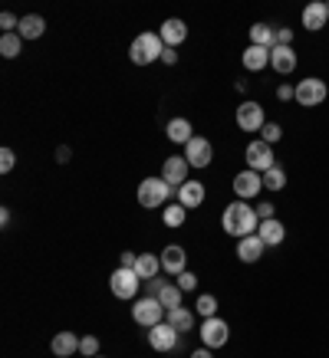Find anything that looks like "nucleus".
Listing matches in <instances>:
<instances>
[{
    "label": "nucleus",
    "mask_w": 329,
    "mask_h": 358,
    "mask_svg": "<svg viewBox=\"0 0 329 358\" xmlns=\"http://www.w3.org/2000/svg\"><path fill=\"white\" fill-rule=\"evenodd\" d=\"M220 227H224V234H230V237L244 240V237H251V234H257L260 220H257V210H253L247 201H234V204H227V210H224Z\"/></svg>",
    "instance_id": "f257e3e1"
},
{
    "label": "nucleus",
    "mask_w": 329,
    "mask_h": 358,
    "mask_svg": "<svg viewBox=\"0 0 329 358\" xmlns=\"http://www.w3.org/2000/svg\"><path fill=\"white\" fill-rule=\"evenodd\" d=\"M162 53H164V43L158 33H139L129 46V59L135 66H152V63H162Z\"/></svg>",
    "instance_id": "f03ea898"
},
{
    "label": "nucleus",
    "mask_w": 329,
    "mask_h": 358,
    "mask_svg": "<svg viewBox=\"0 0 329 358\" xmlns=\"http://www.w3.org/2000/svg\"><path fill=\"white\" fill-rule=\"evenodd\" d=\"M244 162H247V168L251 171H257V174H263V171H270L276 164V155H274V145H267V141H251L247 145V152H244Z\"/></svg>",
    "instance_id": "7ed1b4c3"
},
{
    "label": "nucleus",
    "mask_w": 329,
    "mask_h": 358,
    "mask_svg": "<svg viewBox=\"0 0 329 358\" xmlns=\"http://www.w3.org/2000/svg\"><path fill=\"white\" fill-rule=\"evenodd\" d=\"M172 197V187L164 185V178H145L139 185V204L142 207H164V201Z\"/></svg>",
    "instance_id": "20e7f679"
},
{
    "label": "nucleus",
    "mask_w": 329,
    "mask_h": 358,
    "mask_svg": "<svg viewBox=\"0 0 329 358\" xmlns=\"http://www.w3.org/2000/svg\"><path fill=\"white\" fill-rule=\"evenodd\" d=\"M139 286H142L139 273H135V270H125V266H119V270L109 276V289H112V296H115V299H135Z\"/></svg>",
    "instance_id": "39448f33"
},
{
    "label": "nucleus",
    "mask_w": 329,
    "mask_h": 358,
    "mask_svg": "<svg viewBox=\"0 0 329 358\" xmlns=\"http://www.w3.org/2000/svg\"><path fill=\"white\" fill-rule=\"evenodd\" d=\"M326 96H329V86L323 83V79H316V76L296 83V102H300V106H307V109L323 106V102H326Z\"/></svg>",
    "instance_id": "423d86ee"
},
{
    "label": "nucleus",
    "mask_w": 329,
    "mask_h": 358,
    "mask_svg": "<svg viewBox=\"0 0 329 358\" xmlns=\"http://www.w3.org/2000/svg\"><path fill=\"white\" fill-rule=\"evenodd\" d=\"M132 319L139 322V326L152 329L158 326V322H164V306L155 299V296H145V299H139V303L132 306Z\"/></svg>",
    "instance_id": "0eeeda50"
},
{
    "label": "nucleus",
    "mask_w": 329,
    "mask_h": 358,
    "mask_svg": "<svg viewBox=\"0 0 329 358\" xmlns=\"http://www.w3.org/2000/svg\"><path fill=\"white\" fill-rule=\"evenodd\" d=\"M227 338H230V326L220 319V315L201 322V342H204V348H224Z\"/></svg>",
    "instance_id": "6e6552de"
},
{
    "label": "nucleus",
    "mask_w": 329,
    "mask_h": 358,
    "mask_svg": "<svg viewBox=\"0 0 329 358\" xmlns=\"http://www.w3.org/2000/svg\"><path fill=\"white\" fill-rule=\"evenodd\" d=\"M234 119H237V125H241L244 131H253V135L267 125L263 106H260V102H253V99H247V102H241V106H237V115H234Z\"/></svg>",
    "instance_id": "1a4fd4ad"
},
{
    "label": "nucleus",
    "mask_w": 329,
    "mask_h": 358,
    "mask_svg": "<svg viewBox=\"0 0 329 358\" xmlns=\"http://www.w3.org/2000/svg\"><path fill=\"white\" fill-rule=\"evenodd\" d=\"M234 194L241 197V201H253V197L263 191V174L251 171V168H244L241 174H234Z\"/></svg>",
    "instance_id": "9d476101"
},
{
    "label": "nucleus",
    "mask_w": 329,
    "mask_h": 358,
    "mask_svg": "<svg viewBox=\"0 0 329 358\" xmlns=\"http://www.w3.org/2000/svg\"><path fill=\"white\" fill-rule=\"evenodd\" d=\"M185 158L191 168H208L211 158H214V148H211L208 138H201V135H195V138L185 145Z\"/></svg>",
    "instance_id": "9b49d317"
},
{
    "label": "nucleus",
    "mask_w": 329,
    "mask_h": 358,
    "mask_svg": "<svg viewBox=\"0 0 329 358\" xmlns=\"http://www.w3.org/2000/svg\"><path fill=\"white\" fill-rule=\"evenodd\" d=\"M148 345H152L155 352H172V348L178 345V329L168 326V322L152 326V332H148Z\"/></svg>",
    "instance_id": "f8f14e48"
},
{
    "label": "nucleus",
    "mask_w": 329,
    "mask_h": 358,
    "mask_svg": "<svg viewBox=\"0 0 329 358\" xmlns=\"http://www.w3.org/2000/svg\"><path fill=\"white\" fill-rule=\"evenodd\" d=\"M188 158L185 155H175V158H168L164 162V168H162V178H164V185L168 187H181L188 181Z\"/></svg>",
    "instance_id": "ddd939ff"
},
{
    "label": "nucleus",
    "mask_w": 329,
    "mask_h": 358,
    "mask_svg": "<svg viewBox=\"0 0 329 358\" xmlns=\"http://www.w3.org/2000/svg\"><path fill=\"white\" fill-rule=\"evenodd\" d=\"M329 23V7H326V0H309L307 7H303V27L307 30H323Z\"/></svg>",
    "instance_id": "4468645a"
},
{
    "label": "nucleus",
    "mask_w": 329,
    "mask_h": 358,
    "mask_svg": "<svg viewBox=\"0 0 329 358\" xmlns=\"http://www.w3.org/2000/svg\"><path fill=\"white\" fill-rule=\"evenodd\" d=\"M158 36H162V43L168 46V50H178V46L188 40V27L185 20H178V17H172V20L162 23V30H158Z\"/></svg>",
    "instance_id": "2eb2a0df"
},
{
    "label": "nucleus",
    "mask_w": 329,
    "mask_h": 358,
    "mask_svg": "<svg viewBox=\"0 0 329 358\" xmlns=\"http://www.w3.org/2000/svg\"><path fill=\"white\" fill-rule=\"evenodd\" d=\"M270 69H276L280 76H290V73L296 69L293 46H274V50H270Z\"/></svg>",
    "instance_id": "dca6fc26"
},
{
    "label": "nucleus",
    "mask_w": 329,
    "mask_h": 358,
    "mask_svg": "<svg viewBox=\"0 0 329 358\" xmlns=\"http://www.w3.org/2000/svg\"><path fill=\"white\" fill-rule=\"evenodd\" d=\"M50 352L56 358H73L79 352V336L76 332H56L53 342H50Z\"/></svg>",
    "instance_id": "f3484780"
},
{
    "label": "nucleus",
    "mask_w": 329,
    "mask_h": 358,
    "mask_svg": "<svg viewBox=\"0 0 329 358\" xmlns=\"http://www.w3.org/2000/svg\"><path fill=\"white\" fill-rule=\"evenodd\" d=\"M185 260H188V253L178 247V243L162 250V270L172 273V276H181V273H185Z\"/></svg>",
    "instance_id": "a211bd4d"
},
{
    "label": "nucleus",
    "mask_w": 329,
    "mask_h": 358,
    "mask_svg": "<svg viewBox=\"0 0 329 358\" xmlns=\"http://www.w3.org/2000/svg\"><path fill=\"white\" fill-rule=\"evenodd\" d=\"M178 204L188 207V210H191V207H201V204H204V185L188 178L185 185L178 187Z\"/></svg>",
    "instance_id": "6ab92c4d"
},
{
    "label": "nucleus",
    "mask_w": 329,
    "mask_h": 358,
    "mask_svg": "<svg viewBox=\"0 0 329 358\" xmlns=\"http://www.w3.org/2000/svg\"><path fill=\"white\" fill-rule=\"evenodd\" d=\"M263 250H267V243H263L257 234L237 240V257H241V263H257L263 257Z\"/></svg>",
    "instance_id": "aec40b11"
},
{
    "label": "nucleus",
    "mask_w": 329,
    "mask_h": 358,
    "mask_svg": "<svg viewBox=\"0 0 329 358\" xmlns=\"http://www.w3.org/2000/svg\"><path fill=\"white\" fill-rule=\"evenodd\" d=\"M241 63L247 73H260L270 66V50H263V46H247L241 53Z\"/></svg>",
    "instance_id": "412c9836"
},
{
    "label": "nucleus",
    "mask_w": 329,
    "mask_h": 358,
    "mask_svg": "<svg viewBox=\"0 0 329 358\" xmlns=\"http://www.w3.org/2000/svg\"><path fill=\"white\" fill-rule=\"evenodd\" d=\"M257 237L267 243V247H276V243H284L286 237V227L280 224V220H260V227H257Z\"/></svg>",
    "instance_id": "4be33fe9"
},
{
    "label": "nucleus",
    "mask_w": 329,
    "mask_h": 358,
    "mask_svg": "<svg viewBox=\"0 0 329 358\" xmlns=\"http://www.w3.org/2000/svg\"><path fill=\"white\" fill-rule=\"evenodd\" d=\"M164 135L175 141V145H188V141L195 138V129H191V122H188V119H181V115H178V119H172L168 125H164Z\"/></svg>",
    "instance_id": "5701e85b"
},
{
    "label": "nucleus",
    "mask_w": 329,
    "mask_h": 358,
    "mask_svg": "<svg viewBox=\"0 0 329 358\" xmlns=\"http://www.w3.org/2000/svg\"><path fill=\"white\" fill-rule=\"evenodd\" d=\"M162 270V257H152V253H139V260H135V273H139V280L142 282H152Z\"/></svg>",
    "instance_id": "b1692460"
},
{
    "label": "nucleus",
    "mask_w": 329,
    "mask_h": 358,
    "mask_svg": "<svg viewBox=\"0 0 329 358\" xmlns=\"http://www.w3.org/2000/svg\"><path fill=\"white\" fill-rule=\"evenodd\" d=\"M17 33H20L23 40H40L46 33V20L40 13H27V17H20V30Z\"/></svg>",
    "instance_id": "393cba45"
},
{
    "label": "nucleus",
    "mask_w": 329,
    "mask_h": 358,
    "mask_svg": "<svg viewBox=\"0 0 329 358\" xmlns=\"http://www.w3.org/2000/svg\"><path fill=\"white\" fill-rule=\"evenodd\" d=\"M251 46H263V50H274L276 46V30L267 23H253L251 27Z\"/></svg>",
    "instance_id": "a878e982"
},
{
    "label": "nucleus",
    "mask_w": 329,
    "mask_h": 358,
    "mask_svg": "<svg viewBox=\"0 0 329 358\" xmlns=\"http://www.w3.org/2000/svg\"><path fill=\"white\" fill-rule=\"evenodd\" d=\"M164 322H168V326H175L178 332H191V329H195V313L181 306V309H172V313L164 315Z\"/></svg>",
    "instance_id": "bb28decb"
},
{
    "label": "nucleus",
    "mask_w": 329,
    "mask_h": 358,
    "mask_svg": "<svg viewBox=\"0 0 329 358\" xmlns=\"http://www.w3.org/2000/svg\"><path fill=\"white\" fill-rule=\"evenodd\" d=\"M181 296H185V293L178 289V282H168V286H164V289L155 296V299L164 306V313H172V309H181Z\"/></svg>",
    "instance_id": "cd10ccee"
},
{
    "label": "nucleus",
    "mask_w": 329,
    "mask_h": 358,
    "mask_svg": "<svg viewBox=\"0 0 329 358\" xmlns=\"http://www.w3.org/2000/svg\"><path fill=\"white\" fill-rule=\"evenodd\" d=\"M286 187V171L280 164H274L270 171H263V191H284Z\"/></svg>",
    "instance_id": "c85d7f7f"
},
{
    "label": "nucleus",
    "mask_w": 329,
    "mask_h": 358,
    "mask_svg": "<svg viewBox=\"0 0 329 358\" xmlns=\"http://www.w3.org/2000/svg\"><path fill=\"white\" fill-rule=\"evenodd\" d=\"M20 50H23V36H20V33H4V36H0V53L7 56V59L20 56Z\"/></svg>",
    "instance_id": "c756f323"
},
{
    "label": "nucleus",
    "mask_w": 329,
    "mask_h": 358,
    "mask_svg": "<svg viewBox=\"0 0 329 358\" xmlns=\"http://www.w3.org/2000/svg\"><path fill=\"white\" fill-rule=\"evenodd\" d=\"M185 217H188V207H181L175 201V204H168L162 210V220H164V227H181L185 224Z\"/></svg>",
    "instance_id": "7c9ffc66"
},
{
    "label": "nucleus",
    "mask_w": 329,
    "mask_h": 358,
    "mask_svg": "<svg viewBox=\"0 0 329 358\" xmlns=\"http://www.w3.org/2000/svg\"><path fill=\"white\" fill-rule=\"evenodd\" d=\"M195 309H197V315H201V319H214V315H218V299H214V296H211V293L197 296Z\"/></svg>",
    "instance_id": "2f4dec72"
},
{
    "label": "nucleus",
    "mask_w": 329,
    "mask_h": 358,
    "mask_svg": "<svg viewBox=\"0 0 329 358\" xmlns=\"http://www.w3.org/2000/svg\"><path fill=\"white\" fill-rule=\"evenodd\" d=\"M280 138H284V129L274 125V122H267V125L260 129V141H267V145H276Z\"/></svg>",
    "instance_id": "473e14b6"
},
{
    "label": "nucleus",
    "mask_w": 329,
    "mask_h": 358,
    "mask_svg": "<svg viewBox=\"0 0 329 358\" xmlns=\"http://www.w3.org/2000/svg\"><path fill=\"white\" fill-rule=\"evenodd\" d=\"M0 27H4V33H17V30H20V17H17V13H10V10H4V13H0Z\"/></svg>",
    "instance_id": "72a5a7b5"
},
{
    "label": "nucleus",
    "mask_w": 329,
    "mask_h": 358,
    "mask_svg": "<svg viewBox=\"0 0 329 358\" xmlns=\"http://www.w3.org/2000/svg\"><path fill=\"white\" fill-rule=\"evenodd\" d=\"M175 282H178V289H181V293H191V289L197 286V276L191 270H185L181 276H175Z\"/></svg>",
    "instance_id": "f704fd0d"
},
{
    "label": "nucleus",
    "mask_w": 329,
    "mask_h": 358,
    "mask_svg": "<svg viewBox=\"0 0 329 358\" xmlns=\"http://www.w3.org/2000/svg\"><path fill=\"white\" fill-rule=\"evenodd\" d=\"M79 352L89 358H96L99 355V338L96 336H86V338H79Z\"/></svg>",
    "instance_id": "c9c22d12"
},
{
    "label": "nucleus",
    "mask_w": 329,
    "mask_h": 358,
    "mask_svg": "<svg viewBox=\"0 0 329 358\" xmlns=\"http://www.w3.org/2000/svg\"><path fill=\"white\" fill-rule=\"evenodd\" d=\"M13 164H17V155H13V148H0V171L10 174Z\"/></svg>",
    "instance_id": "e433bc0d"
},
{
    "label": "nucleus",
    "mask_w": 329,
    "mask_h": 358,
    "mask_svg": "<svg viewBox=\"0 0 329 358\" xmlns=\"http://www.w3.org/2000/svg\"><path fill=\"white\" fill-rule=\"evenodd\" d=\"M274 217H276L274 204H270V201H260V204H257V220H274Z\"/></svg>",
    "instance_id": "4c0bfd02"
},
{
    "label": "nucleus",
    "mask_w": 329,
    "mask_h": 358,
    "mask_svg": "<svg viewBox=\"0 0 329 358\" xmlns=\"http://www.w3.org/2000/svg\"><path fill=\"white\" fill-rule=\"evenodd\" d=\"M276 99H280V102H290V99H296V86H286V83H284V86L276 89Z\"/></svg>",
    "instance_id": "58836bf2"
},
{
    "label": "nucleus",
    "mask_w": 329,
    "mask_h": 358,
    "mask_svg": "<svg viewBox=\"0 0 329 358\" xmlns=\"http://www.w3.org/2000/svg\"><path fill=\"white\" fill-rule=\"evenodd\" d=\"M290 40H293V30H290V27L276 30V46H290Z\"/></svg>",
    "instance_id": "ea45409f"
},
{
    "label": "nucleus",
    "mask_w": 329,
    "mask_h": 358,
    "mask_svg": "<svg viewBox=\"0 0 329 358\" xmlns=\"http://www.w3.org/2000/svg\"><path fill=\"white\" fill-rule=\"evenodd\" d=\"M135 260H139V253H132V250L122 253V266H125V270H135Z\"/></svg>",
    "instance_id": "a19ab883"
},
{
    "label": "nucleus",
    "mask_w": 329,
    "mask_h": 358,
    "mask_svg": "<svg viewBox=\"0 0 329 358\" xmlns=\"http://www.w3.org/2000/svg\"><path fill=\"white\" fill-rule=\"evenodd\" d=\"M162 63H164V66H175V63H178V50H168V46H164Z\"/></svg>",
    "instance_id": "79ce46f5"
},
{
    "label": "nucleus",
    "mask_w": 329,
    "mask_h": 358,
    "mask_svg": "<svg viewBox=\"0 0 329 358\" xmlns=\"http://www.w3.org/2000/svg\"><path fill=\"white\" fill-rule=\"evenodd\" d=\"M56 162H59V164L69 162V148H66V145H59V148H56Z\"/></svg>",
    "instance_id": "37998d69"
},
{
    "label": "nucleus",
    "mask_w": 329,
    "mask_h": 358,
    "mask_svg": "<svg viewBox=\"0 0 329 358\" xmlns=\"http://www.w3.org/2000/svg\"><path fill=\"white\" fill-rule=\"evenodd\" d=\"M211 352H214V348H204V345H201L197 352H191V358H214Z\"/></svg>",
    "instance_id": "c03bdc74"
},
{
    "label": "nucleus",
    "mask_w": 329,
    "mask_h": 358,
    "mask_svg": "<svg viewBox=\"0 0 329 358\" xmlns=\"http://www.w3.org/2000/svg\"><path fill=\"white\" fill-rule=\"evenodd\" d=\"M326 7H329V0H326Z\"/></svg>",
    "instance_id": "a18cd8bd"
},
{
    "label": "nucleus",
    "mask_w": 329,
    "mask_h": 358,
    "mask_svg": "<svg viewBox=\"0 0 329 358\" xmlns=\"http://www.w3.org/2000/svg\"><path fill=\"white\" fill-rule=\"evenodd\" d=\"M96 358H102V355H96Z\"/></svg>",
    "instance_id": "49530a36"
}]
</instances>
